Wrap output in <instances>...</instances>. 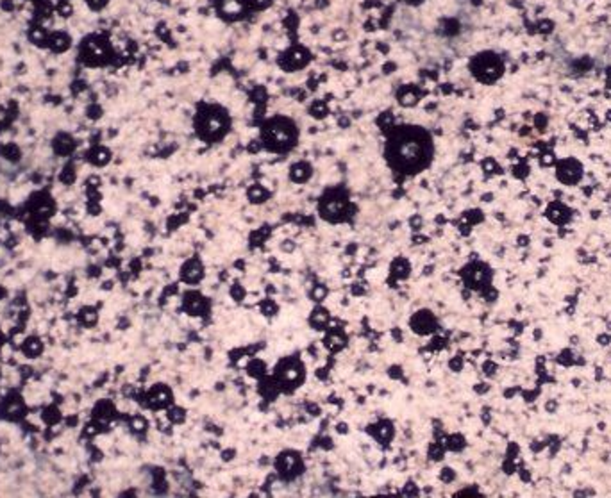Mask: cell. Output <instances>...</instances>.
I'll return each instance as SVG.
<instances>
[{"mask_svg": "<svg viewBox=\"0 0 611 498\" xmlns=\"http://www.w3.org/2000/svg\"><path fill=\"white\" fill-rule=\"evenodd\" d=\"M247 2L254 7V9H258V11H261V9H266V7L272 4V0H247Z\"/></svg>", "mask_w": 611, "mask_h": 498, "instance_id": "45", "label": "cell"}, {"mask_svg": "<svg viewBox=\"0 0 611 498\" xmlns=\"http://www.w3.org/2000/svg\"><path fill=\"white\" fill-rule=\"evenodd\" d=\"M195 131L206 141H218L229 131V115L222 105H204L195 115Z\"/></svg>", "mask_w": 611, "mask_h": 498, "instance_id": "3", "label": "cell"}, {"mask_svg": "<svg viewBox=\"0 0 611 498\" xmlns=\"http://www.w3.org/2000/svg\"><path fill=\"white\" fill-rule=\"evenodd\" d=\"M324 343L331 352H340V350L345 347V343H347V338H345V334H343L342 331L334 329V331H331L329 334L325 336Z\"/></svg>", "mask_w": 611, "mask_h": 498, "instance_id": "17", "label": "cell"}, {"mask_svg": "<svg viewBox=\"0 0 611 498\" xmlns=\"http://www.w3.org/2000/svg\"><path fill=\"white\" fill-rule=\"evenodd\" d=\"M451 368L454 371H461L463 370V359L457 355V357H452L451 359Z\"/></svg>", "mask_w": 611, "mask_h": 498, "instance_id": "49", "label": "cell"}, {"mask_svg": "<svg viewBox=\"0 0 611 498\" xmlns=\"http://www.w3.org/2000/svg\"><path fill=\"white\" fill-rule=\"evenodd\" d=\"M297 125L286 116L270 118L261 127V143L270 152H288L297 145Z\"/></svg>", "mask_w": 611, "mask_h": 498, "instance_id": "2", "label": "cell"}, {"mask_svg": "<svg viewBox=\"0 0 611 498\" xmlns=\"http://www.w3.org/2000/svg\"><path fill=\"white\" fill-rule=\"evenodd\" d=\"M576 359H577V355L572 349H561L554 357V363L563 366V368H570V366H576Z\"/></svg>", "mask_w": 611, "mask_h": 498, "instance_id": "21", "label": "cell"}, {"mask_svg": "<svg viewBox=\"0 0 611 498\" xmlns=\"http://www.w3.org/2000/svg\"><path fill=\"white\" fill-rule=\"evenodd\" d=\"M597 343H599L600 347H608V345L611 343V334H608V332L599 334V336H597Z\"/></svg>", "mask_w": 611, "mask_h": 498, "instance_id": "47", "label": "cell"}, {"mask_svg": "<svg viewBox=\"0 0 611 498\" xmlns=\"http://www.w3.org/2000/svg\"><path fill=\"white\" fill-rule=\"evenodd\" d=\"M264 368H266V366H264V363H261V361H254V363H250V365H248V373H250V375L254 377V379H263L264 377Z\"/></svg>", "mask_w": 611, "mask_h": 498, "instance_id": "35", "label": "cell"}, {"mask_svg": "<svg viewBox=\"0 0 611 498\" xmlns=\"http://www.w3.org/2000/svg\"><path fill=\"white\" fill-rule=\"evenodd\" d=\"M433 139L422 127L402 125L393 129L386 141V161L399 173L417 175L433 159Z\"/></svg>", "mask_w": 611, "mask_h": 498, "instance_id": "1", "label": "cell"}, {"mask_svg": "<svg viewBox=\"0 0 611 498\" xmlns=\"http://www.w3.org/2000/svg\"><path fill=\"white\" fill-rule=\"evenodd\" d=\"M206 300L197 293V291H192V293H188L184 297V307L190 315H198L200 313V305H204Z\"/></svg>", "mask_w": 611, "mask_h": 498, "instance_id": "20", "label": "cell"}, {"mask_svg": "<svg viewBox=\"0 0 611 498\" xmlns=\"http://www.w3.org/2000/svg\"><path fill=\"white\" fill-rule=\"evenodd\" d=\"M375 437L383 443L390 441L391 437H393V427H391L388 421H381V423H377V432H375Z\"/></svg>", "mask_w": 611, "mask_h": 498, "instance_id": "24", "label": "cell"}, {"mask_svg": "<svg viewBox=\"0 0 611 498\" xmlns=\"http://www.w3.org/2000/svg\"><path fill=\"white\" fill-rule=\"evenodd\" d=\"M481 368H483V373H485L486 377H490V379L491 377H495L497 371H499V365H497L495 361H485Z\"/></svg>", "mask_w": 611, "mask_h": 498, "instance_id": "40", "label": "cell"}, {"mask_svg": "<svg viewBox=\"0 0 611 498\" xmlns=\"http://www.w3.org/2000/svg\"><path fill=\"white\" fill-rule=\"evenodd\" d=\"M511 172H513V175H515V177L522 181V179H525L529 175V163H527V161H518L517 165L513 166Z\"/></svg>", "mask_w": 611, "mask_h": 498, "instance_id": "34", "label": "cell"}, {"mask_svg": "<svg viewBox=\"0 0 611 498\" xmlns=\"http://www.w3.org/2000/svg\"><path fill=\"white\" fill-rule=\"evenodd\" d=\"M452 498H486L485 493H481V489L477 486H467L454 493Z\"/></svg>", "mask_w": 611, "mask_h": 498, "instance_id": "25", "label": "cell"}, {"mask_svg": "<svg viewBox=\"0 0 611 498\" xmlns=\"http://www.w3.org/2000/svg\"><path fill=\"white\" fill-rule=\"evenodd\" d=\"M543 338V331H541V329H536V331H534V341H540V339Z\"/></svg>", "mask_w": 611, "mask_h": 498, "instance_id": "52", "label": "cell"}, {"mask_svg": "<svg viewBox=\"0 0 611 498\" xmlns=\"http://www.w3.org/2000/svg\"><path fill=\"white\" fill-rule=\"evenodd\" d=\"M507 459H518L520 457V445L517 441H509L506 447V455Z\"/></svg>", "mask_w": 611, "mask_h": 498, "instance_id": "39", "label": "cell"}, {"mask_svg": "<svg viewBox=\"0 0 611 498\" xmlns=\"http://www.w3.org/2000/svg\"><path fill=\"white\" fill-rule=\"evenodd\" d=\"M570 207L567 204H563L561 200H554L551 204L545 207V218L551 223L558 225V227H563V225H567L568 221H570Z\"/></svg>", "mask_w": 611, "mask_h": 498, "instance_id": "11", "label": "cell"}, {"mask_svg": "<svg viewBox=\"0 0 611 498\" xmlns=\"http://www.w3.org/2000/svg\"><path fill=\"white\" fill-rule=\"evenodd\" d=\"M311 173H313V168H311V165L306 163V161H298V163L292 165V168H290V179L297 184L308 183L309 177H311Z\"/></svg>", "mask_w": 611, "mask_h": 498, "instance_id": "16", "label": "cell"}, {"mask_svg": "<svg viewBox=\"0 0 611 498\" xmlns=\"http://www.w3.org/2000/svg\"><path fill=\"white\" fill-rule=\"evenodd\" d=\"M216 11L224 20H236L245 11V0H218Z\"/></svg>", "mask_w": 611, "mask_h": 498, "instance_id": "12", "label": "cell"}, {"mask_svg": "<svg viewBox=\"0 0 611 498\" xmlns=\"http://www.w3.org/2000/svg\"><path fill=\"white\" fill-rule=\"evenodd\" d=\"M518 393H522V387H518V386L507 387L506 391H504V398H513V397H517Z\"/></svg>", "mask_w": 611, "mask_h": 498, "instance_id": "48", "label": "cell"}, {"mask_svg": "<svg viewBox=\"0 0 611 498\" xmlns=\"http://www.w3.org/2000/svg\"><path fill=\"white\" fill-rule=\"evenodd\" d=\"M131 427H132V431L143 432L145 429H147V420H145V418H141V416H136V418H132Z\"/></svg>", "mask_w": 611, "mask_h": 498, "instance_id": "43", "label": "cell"}, {"mask_svg": "<svg viewBox=\"0 0 611 498\" xmlns=\"http://www.w3.org/2000/svg\"><path fill=\"white\" fill-rule=\"evenodd\" d=\"M529 450H531L533 454H543V452L547 450L545 437H543V439H541V437H536V439H533V441H531V445H529Z\"/></svg>", "mask_w": 611, "mask_h": 498, "instance_id": "37", "label": "cell"}, {"mask_svg": "<svg viewBox=\"0 0 611 498\" xmlns=\"http://www.w3.org/2000/svg\"><path fill=\"white\" fill-rule=\"evenodd\" d=\"M538 163L540 166H543V168H552V166H556L558 163L556 154H554L551 149H543L538 155Z\"/></svg>", "mask_w": 611, "mask_h": 498, "instance_id": "26", "label": "cell"}, {"mask_svg": "<svg viewBox=\"0 0 611 498\" xmlns=\"http://www.w3.org/2000/svg\"><path fill=\"white\" fill-rule=\"evenodd\" d=\"M517 475H518V479H520V482H522V484H531V482H533V471L529 470L527 465H525L522 459H518Z\"/></svg>", "mask_w": 611, "mask_h": 498, "instance_id": "28", "label": "cell"}, {"mask_svg": "<svg viewBox=\"0 0 611 498\" xmlns=\"http://www.w3.org/2000/svg\"><path fill=\"white\" fill-rule=\"evenodd\" d=\"M545 441H547V450H549V459H554V457L559 454V450H561V439H559V436L551 434L549 437H545Z\"/></svg>", "mask_w": 611, "mask_h": 498, "instance_id": "27", "label": "cell"}, {"mask_svg": "<svg viewBox=\"0 0 611 498\" xmlns=\"http://www.w3.org/2000/svg\"><path fill=\"white\" fill-rule=\"evenodd\" d=\"M520 395H522V398L525 404H534V402L540 398V395H541V386L536 384V386L531 387V389H522Z\"/></svg>", "mask_w": 611, "mask_h": 498, "instance_id": "29", "label": "cell"}, {"mask_svg": "<svg viewBox=\"0 0 611 498\" xmlns=\"http://www.w3.org/2000/svg\"><path fill=\"white\" fill-rule=\"evenodd\" d=\"M279 61H281V66L284 70L295 72V70H300V68H304L309 63V52L304 47H293V49H288L281 55Z\"/></svg>", "mask_w": 611, "mask_h": 498, "instance_id": "9", "label": "cell"}, {"mask_svg": "<svg viewBox=\"0 0 611 498\" xmlns=\"http://www.w3.org/2000/svg\"><path fill=\"white\" fill-rule=\"evenodd\" d=\"M467 447V439L463 434H451L445 439V450L449 452H463Z\"/></svg>", "mask_w": 611, "mask_h": 498, "instance_id": "22", "label": "cell"}, {"mask_svg": "<svg viewBox=\"0 0 611 498\" xmlns=\"http://www.w3.org/2000/svg\"><path fill=\"white\" fill-rule=\"evenodd\" d=\"M184 416H186V413H184L181 407H174V409L168 413V420H170L172 423H182V421H184Z\"/></svg>", "mask_w": 611, "mask_h": 498, "instance_id": "41", "label": "cell"}, {"mask_svg": "<svg viewBox=\"0 0 611 498\" xmlns=\"http://www.w3.org/2000/svg\"><path fill=\"white\" fill-rule=\"evenodd\" d=\"M409 271H411V266H409V261L407 259H402L401 257V259L393 261V265H391V275H393V279L404 281V279H407Z\"/></svg>", "mask_w": 611, "mask_h": 498, "instance_id": "19", "label": "cell"}, {"mask_svg": "<svg viewBox=\"0 0 611 498\" xmlns=\"http://www.w3.org/2000/svg\"><path fill=\"white\" fill-rule=\"evenodd\" d=\"M556 179L563 186H577L583 181L584 175V166L583 163L576 157H565L559 159L556 163Z\"/></svg>", "mask_w": 611, "mask_h": 498, "instance_id": "6", "label": "cell"}, {"mask_svg": "<svg viewBox=\"0 0 611 498\" xmlns=\"http://www.w3.org/2000/svg\"><path fill=\"white\" fill-rule=\"evenodd\" d=\"M276 470L282 477H295L302 471V461L295 452H282L276 459Z\"/></svg>", "mask_w": 611, "mask_h": 498, "instance_id": "10", "label": "cell"}, {"mask_svg": "<svg viewBox=\"0 0 611 498\" xmlns=\"http://www.w3.org/2000/svg\"><path fill=\"white\" fill-rule=\"evenodd\" d=\"M558 409H559V402L554 398L547 400L545 405H543V411H545L547 415H554V413H558Z\"/></svg>", "mask_w": 611, "mask_h": 498, "instance_id": "44", "label": "cell"}, {"mask_svg": "<svg viewBox=\"0 0 611 498\" xmlns=\"http://www.w3.org/2000/svg\"><path fill=\"white\" fill-rule=\"evenodd\" d=\"M501 470H502V473H504L506 477L517 475L518 459H507V457H504V461H502V465H501Z\"/></svg>", "mask_w": 611, "mask_h": 498, "instance_id": "30", "label": "cell"}, {"mask_svg": "<svg viewBox=\"0 0 611 498\" xmlns=\"http://www.w3.org/2000/svg\"><path fill=\"white\" fill-rule=\"evenodd\" d=\"M417 493H419V489H417V486H415L413 482H409V484H407V489L404 487V497L406 498H415L417 497Z\"/></svg>", "mask_w": 611, "mask_h": 498, "instance_id": "46", "label": "cell"}, {"mask_svg": "<svg viewBox=\"0 0 611 498\" xmlns=\"http://www.w3.org/2000/svg\"><path fill=\"white\" fill-rule=\"evenodd\" d=\"M202 271H204V268H202V265H200V261H198V259H190L186 265L182 266L181 277H182V281H184V282L195 284V282H198V281H200V277H202Z\"/></svg>", "mask_w": 611, "mask_h": 498, "instance_id": "15", "label": "cell"}, {"mask_svg": "<svg viewBox=\"0 0 611 498\" xmlns=\"http://www.w3.org/2000/svg\"><path fill=\"white\" fill-rule=\"evenodd\" d=\"M309 323H311L313 329L322 331V329H325L327 323H329V313H327L324 307H320V305L314 307V311L311 313V316H309Z\"/></svg>", "mask_w": 611, "mask_h": 498, "instance_id": "18", "label": "cell"}, {"mask_svg": "<svg viewBox=\"0 0 611 498\" xmlns=\"http://www.w3.org/2000/svg\"><path fill=\"white\" fill-rule=\"evenodd\" d=\"M429 455H431V459H435V461H441V459H443V455H445V447H441V445H438V443H435V445L431 447Z\"/></svg>", "mask_w": 611, "mask_h": 498, "instance_id": "42", "label": "cell"}, {"mask_svg": "<svg viewBox=\"0 0 611 498\" xmlns=\"http://www.w3.org/2000/svg\"><path fill=\"white\" fill-rule=\"evenodd\" d=\"M304 377H306V370L302 363L295 357H286L279 361L274 371V381L282 391H293L304 382Z\"/></svg>", "mask_w": 611, "mask_h": 498, "instance_id": "5", "label": "cell"}, {"mask_svg": "<svg viewBox=\"0 0 611 498\" xmlns=\"http://www.w3.org/2000/svg\"><path fill=\"white\" fill-rule=\"evenodd\" d=\"M347 200L345 197L338 193H327L322 199V204L318 205V213L322 215V218L329 221L340 220L345 213H347Z\"/></svg>", "mask_w": 611, "mask_h": 498, "instance_id": "7", "label": "cell"}, {"mask_svg": "<svg viewBox=\"0 0 611 498\" xmlns=\"http://www.w3.org/2000/svg\"><path fill=\"white\" fill-rule=\"evenodd\" d=\"M595 381H604V371H602V368H595Z\"/></svg>", "mask_w": 611, "mask_h": 498, "instance_id": "51", "label": "cell"}, {"mask_svg": "<svg viewBox=\"0 0 611 498\" xmlns=\"http://www.w3.org/2000/svg\"><path fill=\"white\" fill-rule=\"evenodd\" d=\"M473 389H475V393L477 395H486L488 391H490V384H486V382H479V384L473 387Z\"/></svg>", "mask_w": 611, "mask_h": 498, "instance_id": "50", "label": "cell"}, {"mask_svg": "<svg viewBox=\"0 0 611 498\" xmlns=\"http://www.w3.org/2000/svg\"><path fill=\"white\" fill-rule=\"evenodd\" d=\"M248 199L252 200V202H261V200H266L268 199V191H266L263 186H252V188L248 189Z\"/></svg>", "mask_w": 611, "mask_h": 498, "instance_id": "31", "label": "cell"}, {"mask_svg": "<svg viewBox=\"0 0 611 498\" xmlns=\"http://www.w3.org/2000/svg\"><path fill=\"white\" fill-rule=\"evenodd\" d=\"M172 402V393L166 386H154L150 389V393H147V404L150 405V409H163L165 405H168Z\"/></svg>", "mask_w": 611, "mask_h": 498, "instance_id": "14", "label": "cell"}, {"mask_svg": "<svg viewBox=\"0 0 611 498\" xmlns=\"http://www.w3.org/2000/svg\"><path fill=\"white\" fill-rule=\"evenodd\" d=\"M463 279L470 288H483L486 289L490 286L491 281V270L485 263H470L463 270Z\"/></svg>", "mask_w": 611, "mask_h": 498, "instance_id": "8", "label": "cell"}, {"mask_svg": "<svg viewBox=\"0 0 611 498\" xmlns=\"http://www.w3.org/2000/svg\"><path fill=\"white\" fill-rule=\"evenodd\" d=\"M595 495H597L595 487H590V486L576 487V489H572V493H570V497L572 498H592V497H595Z\"/></svg>", "mask_w": 611, "mask_h": 498, "instance_id": "33", "label": "cell"}, {"mask_svg": "<svg viewBox=\"0 0 611 498\" xmlns=\"http://www.w3.org/2000/svg\"><path fill=\"white\" fill-rule=\"evenodd\" d=\"M470 72L479 83L493 84L504 75V63L493 52H481L472 57Z\"/></svg>", "mask_w": 611, "mask_h": 498, "instance_id": "4", "label": "cell"}, {"mask_svg": "<svg viewBox=\"0 0 611 498\" xmlns=\"http://www.w3.org/2000/svg\"><path fill=\"white\" fill-rule=\"evenodd\" d=\"M518 243H520V245H525V243H529V238H525V236H524V234H522V238L518 239Z\"/></svg>", "mask_w": 611, "mask_h": 498, "instance_id": "53", "label": "cell"}, {"mask_svg": "<svg viewBox=\"0 0 611 498\" xmlns=\"http://www.w3.org/2000/svg\"><path fill=\"white\" fill-rule=\"evenodd\" d=\"M411 329L417 334H431L436 329V318L429 311H420L411 318Z\"/></svg>", "mask_w": 611, "mask_h": 498, "instance_id": "13", "label": "cell"}, {"mask_svg": "<svg viewBox=\"0 0 611 498\" xmlns=\"http://www.w3.org/2000/svg\"><path fill=\"white\" fill-rule=\"evenodd\" d=\"M547 125H549V118H547V115L538 113V115L534 116V129H536L538 133H545Z\"/></svg>", "mask_w": 611, "mask_h": 498, "instance_id": "38", "label": "cell"}, {"mask_svg": "<svg viewBox=\"0 0 611 498\" xmlns=\"http://www.w3.org/2000/svg\"><path fill=\"white\" fill-rule=\"evenodd\" d=\"M456 479H457V473H456V470H454V468H449V466L441 468V471H440V481L443 482V484H452V482L456 481Z\"/></svg>", "mask_w": 611, "mask_h": 498, "instance_id": "36", "label": "cell"}, {"mask_svg": "<svg viewBox=\"0 0 611 498\" xmlns=\"http://www.w3.org/2000/svg\"><path fill=\"white\" fill-rule=\"evenodd\" d=\"M534 31L540 34H551L554 31V22H552L551 18H540L538 22H536V27Z\"/></svg>", "mask_w": 611, "mask_h": 498, "instance_id": "32", "label": "cell"}, {"mask_svg": "<svg viewBox=\"0 0 611 498\" xmlns=\"http://www.w3.org/2000/svg\"><path fill=\"white\" fill-rule=\"evenodd\" d=\"M419 99H420L419 89H415L413 86L402 88L401 91H399V102H401L402 105H413L419 102Z\"/></svg>", "mask_w": 611, "mask_h": 498, "instance_id": "23", "label": "cell"}]
</instances>
